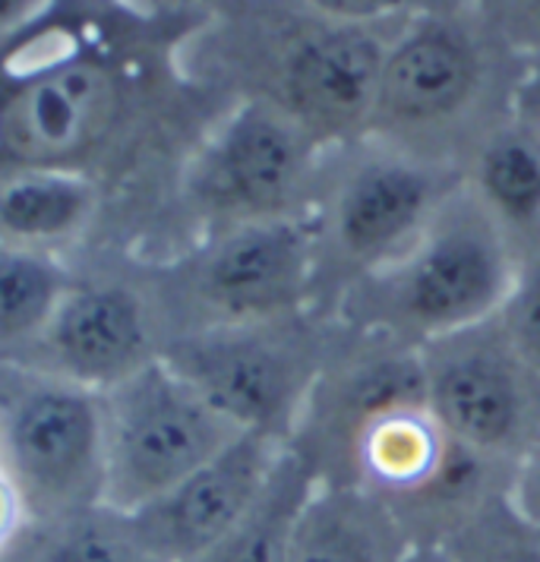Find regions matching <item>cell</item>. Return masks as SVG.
<instances>
[{"instance_id":"cell-23","label":"cell","mask_w":540,"mask_h":562,"mask_svg":"<svg viewBox=\"0 0 540 562\" xmlns=\"http://www.w3.org/2000/svg\"><path fill=\"white\" fill-rule=\"evenodd\" d=\"M518 57H540V0H468Z\"/></svg>"},{"instance_id":"cell-18","label":"cell","mask_w":540,"mask_h":562,"mask_svg":"<svg viewBox=\"0 0 540 562\" xmlns=\"http://www.w3.org/2000/svg\"><path fill=\"white\" fill-rule=\"evenodd\" d=\"M316 474L284 446L272 477L257 503L222 540H215L193 562H288V543L294 521L307 503Z\"/></svg>"},{"instance_id":"cell-14","label":"cell","mask_w":540,"mask_h":562,"mask_svg":"<svg viewBox=\"0 0 540 562\" xmlns=\"http://www.w3.org/2000/svg\"><path fill=\"white\" fill-rule=\"evenodd\" d=\"M408 550L412 537L380 496L316 481L294 521L288 562H402Z\"/></svg>"},{"instance_id":"cell-22","label":"cell","mask_w":540,"mask_h":562,"mask_svg":"<svg viewBox=\"0 0 540 562\" xmlns=\"http://www.w3.org/2000/svg\"><path fill=\"white\" fill-rule=\"evenodd\" d=\"M310 10L355 26H395L417 13H430L442 7H455L464 0H301Z\"/></svg>"},{"instance_id":"cell-11","label":"cell","mask_w":540,"mask_h":562,"mask_svg":"<svg viewBox=\"0 0 540 562\" xmlns=\"http://www.w3.org/2000/svg\"><path fill=\"white\" fill-rule=\"evenodd\" d=\"M124 117V79L104 54L57 48L0 92V165L86 171Z\"/></svg>"},{"instance_id":"cell-29","label":"cell","mask_w":540,"mask_h":562,"mask_svg":"<svg viewBox=\"0 0 540 562\" xmlns=\"http://www.w3.org/2000/svg\"><path fill=\"white\" fill-rule=\"evenodd\" d=\"M124 3H133V7H149L153 0H124Z\"/></svg>"},{"instance_id":"cell-24","label":"cell","mask_w":540,"mask_h":562,"mask_svg":"<svg viewBox=\"0 0 540 562\" xmlns=\"http://www.w3.org/2000/svg\"><path fill=\"white\" fill-rule=\"evenodd\" d=\"M515 117L540 136V57H525V70L515 89Z\"/></svg>"},{"instance_id":"cell-6","label":"cell","mask_w":540,"mask_h":562,"mask_svg":"<svg viewBox=\"0 0 540 562\" xmlns=\"http://www.w3.org/2000/svg\"><path fill=\"white\" fill-rule=\"evenodd\" d=\"M0 474L26 521L104 506L102 392L0 358Z\"/></svg>"},{"instance_id":"cell-12","label":"cell","mask_w":540,"mask_h":562,"mask_svg":"<svg viewBox=\"0 0 540 562\" xmlns=\"http://www.w3.org/2000/svg\"><path fill=\"white\" fill-rule=\"evenodd\" d=\"M284 442L240 434L215 459L136 512H124L155 562H193L257 503L282 459Z\"/></svg>"},{"instance_id":"cell-20","label":"cell","mask_w":540,"mask_h":562,"mask_svg":"<svg viewBox=\"0 0 540 562\" xmlns=\"http://www.w3.org/2000/svg\"><path fill=\"white\" fill-rule=\"evenodd\" d=\"M442 543L459 562H540V521L515 503L513 490H499Z\"/></svg>"},{"instance_id":"cell-25","label":"cell","mask_w":540,"mask_h":562,"mask_svg":"<svg viewBox=\"0 0 540 562\" xmlns=\"http://www.w3.org/2000/svg\"><path fill=\"white\" fill-rule=\"evenodd\" d=\"M52 0H0V42L26 32L35 20L48 13Z\"/></svg>"},{"instance_id":"cell-7","label":"cell","mask_w":540,"mask_h":562,"mask_svg":"<svg viewBox=\"0 0 540 562\" xmlns=\"http://www.w3.org/2000/svg\"><path fill=\"white\" fill-rule=\"evenodd\" d=\"M326 149L288 114L237 99L180 171V205L200 237L218 231L307 218Z\"/></svg>"},{"instance_id":"cell-2","label":"cell","mask_w":540,"mask_h":562,"mask_svg":"<svg viewBox=\"0 0 540 562\" xmlns=\"http://www.w3.org/2000/svg\"><path fill=\"white\" fill-rule=\"evenodd\" d=\"M395 26L338 23L301 0H244L225 23V60L240 99L288 114L316 146L367 136Z\"/></svg>"},{"instance_id":"cell-1","label":"cell","mask_w":540,"mask_h":562,"mask_svg":"<svg viewBox=\"0 0 540 562\" xmlns=\"http://www.w3.org/2000/svg\"><path fill=\"white\" fill-rule=\"evenodd\" d=\"M518 54L464 0L395 29L367 136L464 175L493 130L515 117Z\"/></svg>"},{"instance_id":"cell-26","label":"cell","mask_w":540,"mask_h":562,"mask_svg":"<svg viewBox=\"0 0 540 562\" xmlns=\"http://www.w3.org/2000/svg\"><path fill=\"white\" fill-rule=\"evenodd\" d=\"M513 496L521 509L528 512L535 521H540V442L535 446V452L521 461V468L515 471Z\"/></svg>"},{"instance_id":"cell-10","label":"cell","mask_w":540,"mask_h":562,"mask_svg":"<svg viewBox=\"0 0 540 562\" xmlns=\"http://www.w3.org/2000/svg\"><path fill=\"white\" fill-rule=\"evenodd\" d=\"M171 281L187 310L168 335L316 310L310 218L259 222L196 237L193 250L175 262Z\"/></svg>"},{"instance_id":"cell-15","label":"cell","mask_w":540,"mask_h":562,"mask_svg":"<svg viewBox=\"0 0 540 562\" xmlns=\"http://www.w3.org/2000/svg\"><path fill=\"white\" fill-rule=\"evenodd\" d=\"M102 212L92 175L64 168H20L0 175V244L60 254L79 244Z\"/></svg>"},{"instance_id":"cell-3","label":"cell","mask_w":540,"mask_h":562,"mask_svg":"<svg viewBox=\"0 0 540 562\" xmlns=\"http://www.w3.org/2000/svg\"><path fill=\"white\" fill-rule=\"evenodd\" d=\"M515 266L513 244L462 180L412 247L358 281L329 316L351 333L420 351L493 319L513 291Z\"/></svg>"},{"instance_id":"cell-19","label":"cell","mask_w":540,"mask_h":562,"mask_svg":"<svg viewBox=\"0 0 540 562\" xmlns=\"http://www.w3.org/2000/svg\"><path fill=\"white\" fill-rule=\"evenodd\" d=\"M74 281L54 254L0 244V358L26 355Z\"/></svg>"},{"instance_id":"cell-13","label":"cell","mask_w":540,"mask_h":562,"mask_svg":"<svg viewBox=\"0 0 540 562\" xmlns=\"http://www.w3.org/2000/svg\"><path fill=\"white\" fill-rule=\"evenodd\" d=\"M161 355L146 297L117 281H74L42 338L20 360L104 392Z\"/></svg>"},{"instance_id":"cell-16","label":"cell","mask_w":540,"mask_h":562,"mask_svg":"<svg viewBox=\"0 0 540 562\" xmlns=\"http://www.w3.org/2000/svg\"><path fill=\"white\" fill-rule=\"evenodd\" d=\"M468 190L506 234L515 256L540 240V136L518 117L493 130L464 168Z\"/></svg>"},{"instance_id":"cell-28","label":"cell","mask_w":540,"mask_h":562,"mask_svg":"<svg viewBox=\"0 0 540 562\" xmlns=\"http://www.w3.org/2000/svg\"><path fill=\"white\" fill-rule=\"evenodd\" d=\"M402 562H459L446 543H412Z\"/></svg>"},{"instance_id":"cell-27","label":"cell","mask_w":540,"mask_h":562,"mask_svg":"<svg viewBox=\"0 0 540 562\" xmlns=\"http://www.w3.org/2000/svg\"><path fill=\"white\" fill-rule=\"evenodd\" d=\"M26 525V512L20 506L13 486L7 484V477L0 474V553L10 547V540L20 535V528Z\"/></svg>"},{"instance_id":"cell-21","label":"cell","mask_w":540,"mask_h":562,"mask_svg":"<svg viewBox=\"0 0 540 562\" xmlns=\"http://www.w3.org/2000/svg\"><path fill=\"white\" fill-rule=\"evenodd\" d=\"M499 323L540 373V240L515 266L513 291L499 310Z\"/></svg>"},{"instance_id":"cell-5","label":"cell","mask_w":540,"mask_h":562,"mask_svg":"<svg viewBox=\"0 0 540 562\" xmlns=\"http://www.w3.org/2000/svg\"><path fill=\"white\" fill-rule=\"evenodd\" d=\"M345 326L319 310L168 335V360L209 405L244 434L288 446L313 385L335 358Z\"/></svg>"},{"instance_id":"cell-4","label":"cell","mask_w":540,"mask_h":562,"mask_svg":"<svg viewBox=\"0 0 540 562\" xmlns=\"http://www.w3.org/2000/svg\"><path fill=\"white\" fill-rule=\"evenodd\" d=\"M464 175L363 136L323 155L310 209L316 310L405 254Z\"/></svg>"},{"instance_id":"cell-8","label":"cell","mask_w":540,"mask_h":562,"mask_svg":"<svg viewBox=\"0 0 540 562\" xmlns=\"http://www.w3.org/2000/svg\"><path fill=\"white\" fill-rule=\"evenodd\" d=\"M104 506L136 512L215 459L244 430L168 360H149L102 392Z\"/></svg>"},{"instance_id":"cell-17","label":"cell","mask_w":540,"mask_h":562,"mask_svg":"<svg viewBox=\"0 0 540 562\" xmlns=\"http://www.w3.org/2000/svg\"><path fill=\"white\" fill-rule=\"evenodd\" d=\"M0 562H155L124 512L111 506L54 521H26Z\"/></svg>"},{"instance_id":"cell-9","label":"cell","mask_w":540,"mask_h":562,"mask_svg":"<svg viewBox=\"0 0 540 562\" xmlns=\"http://www.w3.org/2000/svg\"><path fill=\"white\" fill-rule=\"evenodd\" d=\"M417 355L427 405L446 434L515 477L540 442V373L515 348L499 313Z\"/></svg>"}]
</instances>
